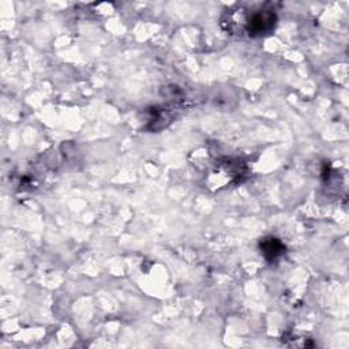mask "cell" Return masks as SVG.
Returning a JSON list of instances; mask_svg holds the SVG:
<instances>
[{
	"label": "cell",
	"mask_w": 349,
	"mask_h": 349,
	"mask_svg": "<svg viewBox=\"0 0 349 349\" xmlns=\"http://www.w3.org/2000/svg\"><path fill=\"white\" fill-rule=\"evenodd\" d=\"M262 251L266 257L270 255V258H276L282 253V244L276 239H269L262 243Z\"/></svg>",
	"instance_id": "6da1fadb"
}]
</instances>
